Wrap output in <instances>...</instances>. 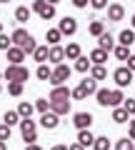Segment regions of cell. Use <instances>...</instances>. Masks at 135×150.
<instances>
[{
	"mask_svg": "<svg viewBox=\"0 0 135 150\" xmlns=\"http://www.w3.org/2000/svg\"><path fill=\"white\" fill-rule=\"evenodd\" d=\"M13 45H18V48H23L25 53H35V48H38V43H35V38L30 35L28 30H23V28H18V30H13Z\"/></svg>",
	"mask_w": 135,
	"mask_h": 150,
	"instance_id": "obj_1",
	"label": "cell"
},
{
	"mask_svg": "<svg viewBox=\"0 0 135 150\" xmlns=\"http://www.w3.org/2000/svg\"><path fill=\"white\" fill-rule=\"evenodd\" d=\"M3 75H5L8 83H25L28 78H30V70H28L25 65H8Z\"/></svg>",
	"mask_w": 135,
	"mask_h": 150,
	"instance_id": "obj_2",
	"label": "cell"
},
{
	"mask_svg": "<svg viewBox=\"0 0 135 150\" xmlns=\"http://www.w3.org/2000/svg\"><path fill=\"white\" fill-rule=\"evenodd\" d=\"M20 135H23V140H25L28 145L35 143V140H38V125H35V120L23 118L20 120Z\"/></svg>",
	"mask_w": 135,
	"mask_h": 150,
	"instance_id": "obj_3",
	"label": "cell"
},
{
	"mask_svg": "<svg viewBox=\"0 0 135 150\" xmlns=\"http://www.w3.org/2000/svg\"><path fill=\"white\" fill-rule=\"evenodd\" d=\"M33 13H38L40 20H53L55 18V5H50L48 0H33Z\"/></svg>",
	"mask_w": 135,
	"mask_h": 150,
	"instance_id": "obj_4",
	"label": "cell"
},
{
	"mask_svg": "<svg viewBox=\"0 0 135 150\" xmlns=\"http://www.w3.org/2000/svg\"><path fill=\"white\" fill-rule=\"evenodd\" d=\"M70 75H73V70L68 68L65 63H60V65H55L53 68V78H50V85H63L65 80H70Z\"/></svg>",
	"mask_w": 135,
	"mask_h": 150,
	"instance_id": "obj_5",
	"label": "cell"
},
{
	"mask_svg": "<svg viewBox=\"0 0 135 150\" xmlns=\"http://www.w3.org/2000/svg\"><path fill=\"white\" fill-rule=\"evenodd\" d=\"M133 78H135V73L130 68H118L113 73V80H115V85H118V88H128L130 83H133Z\"/></svg>",
	"mask_w": 135,
	"mask_h": 150,
	"instance_id": "obj_6",
	"label": "cell"
},
{
	"mask_svg": "<svg viewBox=\"0 0 135 150\" xmlns=\"http://www.w3.org/2000/svg\"><path fill=\"white\" fill-rule=\"evenodd\" d=\"M58 28H60L63 35H75V33H78V20L73 15H65V18H60Z\"/></svg>",
	"mask_w": 135,
	"mask_h": 150,
	"instance_id": "obj_7",
	"label": "cell"
},
{
	"mask_svg": "<svg viewBox=\"0 0 135 150\" xmlns=\"http://www.w3.org/2000/svg\"><path fill=\"white\" fill-rule=\"evenodd\" d=\"M40 125H43L45 130H55L60 125V115H58V112H53V110L43 112V115H40Z\"/></svg>",
	"mask_w": 135,
	"mask_h": 150,
	"instance_id": "obj_8",
	"label": "cell"
},
{
	"mask_svg": "<svg viewBox=\"0 0 135 150\" xmlns=\"http://www.w3.org/2000/svg\"><path fill=\"white\" fill-rule=\"evenodd\" d=\"M73 125H75L78 130H88L93 125V115L90 112H75V115H73Z\"/></svg>",
	"mask_w": 135,
	"mask_h": 150,
	"instance_id": "obj_9",
	"label": "cell"
},
{
	"mask_svg": "<svg viewBox=\"0 0 135 150\" xmlns=\"http://www.w3.org/2000/svg\"><path fill=\"white\" fill-rule=\"evenodd\" d=\"M73 98V90L68 85H55L50 90V100H70Z\"/></svg>",
	"mask_w": 135,
	"mask_h": 150,
	"instance_id": "obj_10",
	"label": "cell"
},
{
	"mask_svg": "<svg viewBox=\"0 0 135 150\" xmlns=\"http://www.w3.org/2000/svg\"><path fill=\"white\" fill-rule=\"evenodd\" d=\"M5 53H8V60H10V65H23V60H25V50H23V48H18V45H13V48L10 50H5Z\"/></svg>",
	"mask_w": 135,
	"mask_h": 150,
	"instance_id": "obj_11",
	"label": "cell"
},
{
	"mask_svg": "<svg viewBox=\"0 0 135 150\" xmlns=\"http://www.w3.org/2000/svg\"><path fill=\"white\" fill-rule=\"evenodd\" d=\"M123 18H125V8L120 5V3L108 5V20H110V23H120Z\"/></svg>",
	"mask_w": 135,
	"mask_h": 150,
	"instance_id": "obj_12",
	"label": "cell"
},
{
	"mask_svg": "<svg viewBox=\"0 0 135 150\" xmlns=\"http://www.w3.org/2000/svg\"><path fill=\"white\" fill-rule=\"evenodd\" d=\"M113 123H118V125H123V123H130V112L125 110L123 105H118V108H113Z\"/></svg>",
	"mask_w": 135,
	"mask_h": 150,
	"instance_id": "obj_13",
	"label": "cell"
},
{
	"mask_svg": "<svg viewBox=\"0 0 135 150\" xmlns=\"http://www.w3.org/2000/svg\"><path fill=\"white\" fill-rule=\"evenodd\" d=\"M63 60H65V48H60V45H50V58H48V63L60 65Z\"/></svg>",
	"mask_w": 135,
	"mask_h": 150,
	"instance_id": "obj_14",
	"label": "cell"
},
{
	"mask_svg": "<svg viewBox=\"0 0 135 150\" xmlns=\"http://www.w3.org/2000/svg\"><path fill=\"white\" fill-rule=\"evenodd\" d=\"M48 58H50V48L48 45H38L35 53H33V60H35L38 65H43V63H48Z\"/></svg>",
	"mask_w": 135,
	"mask_h": 150,
	"instance_id": "obj_15",
	"label": "cell"
},
{
	"mask_svg": "<svg viewBox=\"0 0 135 150\" xmlns=\"http://www.w3.org/2000/svg\"><path fill=\"white\" fill-rule=\"evenodd\" d=\"M50 110L58 115H68L70 112V100H50Z\"/></svg>",
	"mask_w": 135,
	"mask_h": 150,
	"instance_id": "obj_16",
	"label": "cell"
},
{
	"mask_svg": "<svg viewBox=\"0 0 135 150\" xmlns=\"http://www.w3.org/2000/svg\"><path fill=\"white\" fill-rule=\"evenodd\" d=\"M98 48H103V50H115V40H113V35L110 33H103V35L98 38Z\"/></svg>",
	"mask_w": 135,
	"mask_h": 150,
	"instance_id": "obj_17",
	"label": "cell"
},
{
	"mask_svg": "<svg viewBox=\"0 0 135 150\" xmlns=\"http://www.w3.org/2000/svg\"><path fill=\"white\" fill-rule=\"evenodd\" d=\"M30 18H33V8H28V5L15 8V23H28Z\"/></svg>",
	"mask_w": 135,
	"mask_h": 150,
	"instance_id": "obj_18",
	"label": "cell"
},
{
	"mask_svg": "<svg viewBox=\"0 0 135 150\" xmlns=\"http://www.w3.org/2000/svg\"><path fill=\"white\" fill-rule=\"evenodd\" d=\"M45 40H48V45H58L60 40H63L60 28H48V30H45Z\"/></svg>",
	"mask_w": 135,
	"mask_h": 150,
	"instance_id": "obj_19",
	"label": "cell"
},
{
	"mask_svg": "<svg viewBox=\"0 0 135 150\" xmlns=\"http://www.w3.org/2000/svg\"><path fill=\"white\" fill-rule=\"evenodd\" d=\"M80 88L88 93V95H95V93H98V80L93 78V75H88L85 80H80Z\"/></svg>",
	"mask_w": 135,
	"mask_h": 150,
	"instance_id": "obj_20",
	"label": "cell"
},
{
	"mask_svg": "<svg viewBox=\"0 0 135 150\" xmlns=\"http://www.w3.org/2000/svg\"><path fill=\"white\" fill-rule=\"evenodd\" d=\"M78 143L85 145V148H90V145L95 143V135L90 133V128H88V130H78Z\"/></svg>",
	"mask_w": 135,
	"mask_h": 150,
	"instance_id": "obj_21",
	"label": "cell"
},
{
	"mask_svg": "<svg viewBox=\"0 0 135 150\" xmlns=\"http://www.w3.org/2000/svg\"><path fill=\"white\" fill-rule=\"evenodd\" d=\"M95 100H98V105L108 108V105H110V90H108V88H98V93H95Z\"/></svg>",
	"mask_w": 135,
	"mask_h": 150,
	"instance_id": "obj_22",
	"label": "cell"
},
{
	"mask_svg": "<svg viewBox=\"0 0 135 150\" xmlns=\"http://www.w3.org/2000/svg\"><path fill=\"white\" fill-rule=\"evenodd\" d=\"M90 60H93V65H103L105 60H108V50H103V48H95L90 53Z\"/></svg>",
	"mask_w": 135,
	"mask_h": 150,
	"instance_id": "obj_23",
	"label": "cell"
},
{
	"mask_svg": "<svg viewBox=\"0 0 135 150\" xmlns=\"http://www.w3.org/2000/svg\"><path fill=\"white\" fill-rule=\"evenodd\" d=\"M125 103V95H123V88H115V90H110V108H118Z\"/></svg>",
	"mask_w": 135,
	"mask_h": 150,
	"instance_id": "obj_24",
	"label": "cell"
},
{
	"mask_svg": "<svg viewBox=\"0 0 135 150\" xmlns=\"http://www.w3.org/2000/svg\"><path fill=\"white\" fill-rule=\"evenodd\" d=\"M18 112H20V118H30L33 112H35V103H28V100H23L20 105H18Z\"/></svg>",
	"mask_w": 135,
	"mask_h": 150,
	"instance_id": "obj_25",
	"label": "cell"
},
{
	"mask_svg": "<svg viewBox=\"0 0 135 150\" xmlns=\"http://www.w3.org/2000/svg\"><path fill=\"white\" fill-rule=\"evenodd\" d=\"M20 112H18V110H8L5 112V115H3V123H8V125H10V128H13V125H20Z\"/></svg>",
	"mask_w": 135,
	"mask_h": 150,
	"instance_id": "obj_26",
	"label": "cell"
},
{
	"mask_svg": "<svg viewBox=\"0 0 135 150\" xmlns=\"http://www.w3.org/2000/svg\"><path fill=\"white\" fill-rule=\"evenodd\" d=\"M80 45H78V43H68V48H65V58H68V60H78V58H80Z\"/></svg>",
	"mask_w": 135,
	"mask_h": 150,
	"instance_id": "obj_27",
	"label": "cell"
},
{
	"mask_svg": "<svg viewBox=\"0 0 135 150\" xmlns=\"http://www.w3.org/2000/svg\"><path fill=\"white\" fill-rule=\"evenodd\" d=\"M88 33H90L93 38H100L105 33V25H103V20H93L90 25H88Z\"/></svg>",
	"mask_w": 135,
	"mask_h": 150,
	"instance_id": "obj_28",
	"label": "cell"
},
{
	"mask_svg": "<svg viewBox=\"0 0 135 150\" xmlns=\"http://www.w3.org/2000/svg\"><path fill=\"white\" fill-rule=\"evenodd\" d=\"M90 68H93V60L85 58V55H80V58L75 60V70H78V73H88Z\"/></svg>",
	"mask_w": 135,
	"mask_h": 150,
	"instance_id": "obj_29",
	"label": "cell"
},
{
	"mask_svg": "<svg viewBox=\"0 0 135 150\" xmlns=\"http://www.w3.org/2000/svg\"><path fill=\"white\" fill-rule=\"evenodd\" d=\"M118 40H120V45H128V48H130V45L135 43V30H123L118 35Z\"/></svg>",
	"mask_w": 135,
	"mask_h": 150,
	"instance_id": "obj_30",
	"label": "cell"
},
{
	"mask_svg": "<svg viewBox=\"0 0 135 150\" xmlns=\"http://www.w3.org/2000/svg\"><path fill=\"white\" fill-rule=\"evenodd\" d=\"M115 150H135V140H133V138H120V140H115Z\"/></svg>",
	"mask_w": 135,
	"mask_h": 150,
	"instance_id": "obj_31",
	"label": "cell"
},
{
	"mask_svg": "<svg viewBox=\"0 0 135 150\" xmlns=\"http://www.w3.org/2000/svg\"><path fill=\"white\" fill-rule=\"evenodd\" d=\"M35 75H38V80H45V83H48L50 80V78H53V70H50L48 68V65H38V70H35Z\"/></svg>",
	"mask_w": 135,
	"mask_h": 150,
	"instance_id": "obj_32",
	"label": "cell"
},
{
	"mask_svg": "<svg viewBox=\"0 0 135 150\" xmlns=\"http://www.w3.org/2000/svg\"><path fill=\"white\" fill-rule=\"evenodd\" d=\"M90 75L95 78V80H105V78H108V70H105V65H93Z\"/></svg>",
	"mask_w": 135,
	"mask_h": 150,
	"instance_id": "obj_33",
	"label": "cell"
},
{
	"mask_svg": "<svg viewBox=\"0 0 135 150\" xmlns=\"http://www.w3.org/2000/svg\"><path fill=\"white\" fill-rule=\"evenodd\" d=\"M113 53H115V58H118V60H128L130 55H133V53H130V48H128V45H118V48H115Z\"/></svg>",
	"mask_w": 135,
	"mask_h": 150,
	"instance_id": "obj_34",
	"label": "cell"
},
{
	"mask_svg": "<svg viewBox=\"0 0 135 150\" xmlns=\"http://www.w3.org/2000/svg\"><path fill=\"white\" fill-rule=\"evenodd\" d=\"M35 110L38 112H48L50 110V98H38V100H35Z\"/></svg>",
	"mask_w": 135,
	"mask_h": 150,
	"instance_id": "obj_35",
	"label": "cell"
},
{
	"mask_svg": "<svg viewBox=\"0 0 135 150\" xmlns=\"http://www.w3.org/2000/svg\"><path fill=\"white\" fill-rule=\"evenodd\" d=\"M93 148H95V150H110V140L105 138V135H100V138H95Z\"/></svg>",
	"mask_w": 135,
	"mask_h": 150,
	"instance_id": "obj_36",
	"label": "cell"
},
{
	"mask_svg": "<svg viewBox=\"0 0 135 150\" xmlns=\"http://www.w3.org/2000/svg\"><path fill=\"white\" fill-rule=\"evenodd\" d=\"M8 93L13 98H20L23 95V83H8Z\"/></svg>",
	"mask_w": 135,
	"mask_h": 150,
	"instance_id": "obj_37",
	"label": "cell"
},
{
	"mask_svg": "<svg viewBox=\"0 0 135 150\" xmlns=\"http://www.w3.org/2000/svg\"><path fill=\"white\" fill-rule=\"evenodd\" d=\"M10 48H13V35L0 33V50H10Z\"/></svg>",
	"mask_w": 135,
	"mask_h": 150,
	"instance_id": "obj_38",
	"label": "cell"
},
{
	"mask_svg": "<svg viewBox=\"0 0 135 150\" xmlns=\"http://www.w3.org/2000/svg\"><path fill=\"white\" fill-rule=\"evenodd\" d=\"M10 135H13V128L8 123H0V140H10Z\"/></svg>",
	"mask_w": 135,
	"mask_h": 150,
	"instance_id": "obj_39",
	"label": "cell"
},
{
	"mask_svg": "<svg viewBox=\"0 0 135 150\" xmlns=\"http://www.w3.org/2000/svg\"><path fill=\"white\" fill-rule=\"evenodd\" d=\"M73 98H75V100H85V98H88V93L83 90L80 85H78V88H73Z\"/></svg>",
	"mask_w": 135,
	"mask_h": 150,
	"instance_id": "obj_40",
	"label": "cell"
},
{
	"mask_svg": "<svg viewBox=\"0 0 135 150\" xmlns=\"http://www.w3.org/2000/svg\"><path fill=\"white\" fill-rule=\"evenodd\" d=\"M123 108H125V110L130 112V115H135V100H133V98H125V103H123Z\"/></svg>",
	"mask_w": 135,
	"mask_h": 150,
	"instance_id": "obj_41",
	"label": "cell"
},
{
	"mask_svg": "<svg viewBox=\"0 0 135 150\" xmlns=\"http://www.w3.org/2000/svg\"><path fill=\"white\" fill-rule=\"evenodd\" d=\"M90 5L95 8V10H105V8H108V0H90Z\"/></svg>",
	"mask_w": 135,
	"mask_h": 150,
	"instance_id": "obj_42",
	"label": "cell"
},
{
	"mask_svg": "<svg viewBox=\"0 0 135 150\" xmlns=\"http://www.w3.org/2000/svg\"><path fill=\"white\" fill-rule=\"evenodd\" d=\"M70 3L78 8V10H83V8H88V3H90V0H70Z\"/></svg>",
	"mask_w": 135,
	"mask_h": 150,
	"instance_id": "obj_43",
	"label": "cell"
},
{
	"mask_svg": "<svg viewBox=\"0 0 135 150\" xmlns=\"http://www.w3.org/2000/svg\"><path fill=\"white\" fill-rule=\"evenodd\" d=\"M128 138L135 140V120H130V123H128Z\"/></svg>",
	"mask_w": 135,
	"mask_h": 150,
	"instance_id": "obj_44",
	"label": "cell"
},
{
	"mask_svg": "<svg viewBox=\"0 0 135 150\" xmlns=\"http://www.w3.org/2000/svg\"><path fill=\"white\" fill-rule=\"evenodd\" d=\"M68 150H85V145H80V143H73V145H68Z\"/></svg>",
	"mask_w": 135,
	"mask_h": 150,
	"instance_id": "obj_45",
	"label": "cell"
},
{
	"mask_svg": "<svg viewBox=\"0 0 135 150\" xmlns=\"http://www.w3.org/2000/svg\"><path fill=\"white\" fill-rule=\"evenodd\" d=\"M128 68L135 73V55H130V58H128Z\"/></svg>",
	"mask_w": 135,
	"mask_h": 150,
	"instance_id": "obj_46",
	"label": "cell"
},
{
	"mask_svg": "<svg viewBox=\"0 0 135 150\" xmlns=\"http://www.w3.org/2000/svg\"><path fill=\"white\" fill-rule=\"evenodd\" d=\"M28 150H43V148H40L38 143H30V145H28Z\"/></svg>",
	"mask_w": 135,
	"mask_h": 150,
	"instance_id": "obj_47",
	"label": "cell"
},
{
	"mask_svg": "<svg viewBox=\"0 0 135 150\" xmlns=\"http://www.w3.org/2000/svg\"><path fill=\"white\" fill-rule=\"evenodd\" d=\"M50 150H68V145H53Z\"/></svg>",
	"mask_w": 135,
	"mask_h": 150,
	"instance_id": "obj_48",
	"label": "cell"
},
{
	"mask_svg": "<svg viewBox=\"0 0 135 150\" xmlns=\"http://www.w3.org/2000/svg\"><path fill=\"white\" fill-rule=\"evenodd\" d=\"M0 150H5V140H0Z\"/></svg>",
	"mask_w": 135,
	"mask_h": 150,
	"instance_id": "obj_49",
	"label": "cell"
},
{
	"mask_svg": "<svg viewBox=\"0 0 135 150\" xmlns=\"http://www.w3.org/2000/svg\"><path fill=\"white\" fill-rule=\"evenodd\" d=\"M48 3H50V5H58V3H60V0H48Z\"/></svg>",
	"mask_w": 135,
	"mask_h": 150,
	"instance_id": "obj_50",
	"label": "cell"
},
{
	"mask_svg": "<svg viewBox=\"0 0 135 150\" xmlns=\"http://www.w3.org/2000/svg\"><path fill=\"white\" fill-rule=\"evenodd\" d=\"M130 25H133V30H135V15H133V20H130Z\"/></svg>",
	"mask_w": 135,
	"mask_h": 150,
	"instance_id": "obj_51",
	"label": "cell"
},
{
	"mask_svg": "<svg viewBox=\"0 0 135 150\" xmlns=\"http://www.w3.org/2000/svg\"><path fill=\"white\" fill-rule=\"evenodd\" d=\"M0 3H3V5H8V3H10V0H0Z\"/></svg>",
	"mask_w": 135,
	"mask_h": 150,
	"instance_id": "obj_52",
	"label": "cell"
},
{
	"mask_svg": "<svg viewBox=\"0 0 135 150\" xmlns=\"http://www.w3.org/2000/svg\"><path fill=\"white\" fill-rule=\"evenodd\" d=\"M0 33H3V20H0Z\"/></svg>",
	"mask_w": 135,
	"mask_h": 150,
	"instance_id": "obj_53",
	"label": "cell"
},
{
	"mask_svg": "<svg viewBox=\"0 0 135 150\" xmlns=\"http://www.w3.org/2000/svg\"><path fill=\"white\" fill-rule=\"evenodd\" d=\"M3 78H5V75H3V73H0V80H3Z\"/></svg>",
	"mask_w": 135,
	"mask_h": 150,
	"instance_id": "obj_54",
	"label": "cell"
},
{
	"mask_svg": "<svg viewBox=\"0 0 135 150\" xmlns=\"http://www.w3.org/2000/svg\"><path fill=\"white\" fill-rule=\"evenodd\" d=\"M0 90H3V85H0Z\"/></svg>",
	"mask_w": 135,
	"mask_h": 150,
	"instance_id": "obj_55",
	"label": "cell"
},
{
	"mask_svg": "<svg viewBox=\"0 0 135 150\" xmlns=\"http://www.w3.org/2000/svg\"><path fill=\"white\" fill-rule=\"evenodd\" d=\"M0 123H3V118H0Z\"/></svg>",
	"mask_w": 135,
	"mask_h": 150,
	"instance_id": "obj_56",
	"label": "cell"
}]
</instances>
